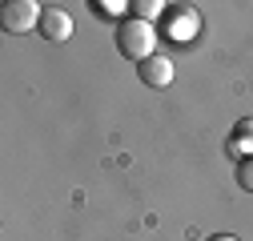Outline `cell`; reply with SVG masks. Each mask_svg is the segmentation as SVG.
Here are the masks:
<instances>
[{
    "label": "cell",
    "instance_id": "obj_1",
    "mask_svg": "<svg viewBox=\"0 0 253 241\" xmlns=\"http://www.w3.org/2000/svg\"><path fill=\"white\" fill-rule=\"evenodd\" d=\"M153 48H157V28L149 20H137V16L121 20V28H117V52L121 56H129V60L141 65V60L153 56Z\"/></svg>",
    "mask_w": 253,
    "mask_h": 241
},
{
    "label": "cell",
    "instance_id": "obj_2",
    "mask_svg": "<svg viewBox=\"0 0 253 241\" xmlns=\"http://www.w3.org/2000/svg\"><path fill=\"white\" fill-rule=\"evenodd\" d=\"M41 4L37 0H8L4 8H0V24L8 28L12 37H24L28 28H41Z\"/></svg>",
    "mask_w": 253,
    "mask_h": 241
},
{
    "label": "cell",
    "instance_id": "obj_3",
    "mask_svg": "<svg viewBox=\"0 0 253 241\" xmlns=\"http://www.w3.org/2000/svg\"><path fill=\"white\" fill-rule=\"evenodd\" d=\"M41 37L52 40V44H65L73 37V16L65 8H44L41 12Z\"/></svg>",
    "mask_w": 253,
    "mask_h": 241
},
{
    "label": "cell",
    "instance_id": "obj_4",
    "mask_svg": "<svg viewBox=\"0 0 253 241\" xmlns=\"http://www.w3.org/2000/svg\"><path fill=\"white\" fill-rule=\"evenodd\" d=\"M137 73H141V80L149 84V88H165V84H173V60L169 56H161V52H153L149 60H141L137 65Z\"/></svg>",
    "mask_w": 253,
    "mask_h": 241
},
{
    "label": "cell",
    "instance_id": "obj_5",
    "mask_svg": "<svg viewBox=\"0 0 253 241\" xmlns=\"http://www.w3.org/2000/svg\"><path fill=\"white\" fill-rule=\"evenodd\" d=\"M193 33H197V12L193 8H173L169 12V40L185 44V40H193Z\"/></svg>",
    "mask_w": 253,
    "mask_h": 241
},
{
    "label": "cell",
    "instance_id": "obj_6",
    "mask_svg": "<svg viewBox=\"0 0 253 241\" xmlns=\"http://www.w3.org/2000/svg\"><path fill=\"white\" fill-rule=\"evenodd\" d=\"M229 153L241 161V157H253V117H241L233 125V137H229Z\"/></svg>",
    "mask_w": 253,
    "mask_h": 241
},
{
    "label": "cell",
    "instance_id": "obj_7",
    "mask_svg": "<svg viewBox=\"0 0 253 241\" xmlns=\"http://www.w3.org/2000/svg\"><path fill=\"white\" fill-rule=\"evenodd\" d=\"M165 8H169L165 0H133V4H129V12H133L137 20H149V24H153L157 16H165Z\"/></svg>",
    "mask_w": 253,
    "mask_h": 241
},
{
    "label": "cell",
    "instance_id": "obj_8",
    "mask_svg": "<svg viewBox=\"0 0 253 241\" xmlns=\"http://www.w3.org/2000/svg\"><path fill=\"white\" fill-rule=\"evenodd\" d=\"M237 185L253 193V157H241L237 161Z\"/></svg>",
    "mask_w": 253,
    "mask_h": 241
},
{
    "label": "cell",
    "instance_id": "obj_9",
    "mask_svg": "<svg viewBox=\"0 0 253 241\" xmlns=\"http://www.w3.org/2000/svg\"><path fill=\"white\" fill-rule=\"evenodd\" d=\"M97 8H101L105 16H121V12H125V8H129V4H117V0H101V4H97Z\"/></svg>",
    "mask_w": 253,
    "mask_h": 241
},
{
    "label": "cell",
    "instance_id": "obj_10",
    "mask_svg": "<svg viewBox=\"0 0 253 241\" xmlns=\"http://www.w3.org/2000/svg\"><path fill=\"white\" fill-rule=\"evenodd\" d=\"M209 241H237V237H229V233H213Z\"/></svg>",
    "mask_w": 253,
    "mask_h": 241
}]
</instances>
